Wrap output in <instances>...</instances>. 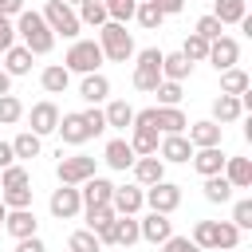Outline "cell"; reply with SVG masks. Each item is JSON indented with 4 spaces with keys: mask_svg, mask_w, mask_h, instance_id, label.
<instances>
[{
    "mask_svg": "<svg viewBox=\"0 0 252 252\" xmlns=\"http://www.w3.org/2000/svg\"><path fill=\"white\" fill-rule=\"evenodd\" d=\"M16 35L24 39V47L32 51V55H47L51 47H55V35H51V28L43 24V16L39 12H20L16 16Z\"/></svg>",
    "mask_w": 252,
    "mask_h": 252,
    "instance_id": "1",
    "label": "cell"
},
{
    "mask_svg": "<svg viewBox=\"0 0 252 252\" xmlns=\"http://www.w3.org/2000/svg\"><path fill=\"white\" fill-rule=\"evenodd\" d=\"M98 47H102V59H110V63H126L130 55H134V35L126 32V24H102L98 28Z\"/></svg>",
    "mask_w": 252,
    "mask_h": 252,
    "instance_id": "2",
    "label": "cell"
},
{
    "mask_svg": "<svg viewBox=\"0 0 252 252\" xmlns=\"http://www.w3.org/2000/svg\"><path fill=\"white\" fill-rule=\"evenodd\" d=\"M63 67H67V71H79V75H94V71L102 67V47H98V39H75V43L67 47V55H63Z\"/></svg>",
    "mask_w": 252,
    "mask_h": 252,
    "instance_id": "3",
    "label": "cell"
},
{
    "mask_svg": "<svg viewBox=\"0 0 252 252\" xmlns=\"http://www.w3.org/2000/svg\"><path fill=\"white\" fill-rule=\"evenodd\" d=\"M39 16H43V24L51 28V35H63V39H75V35H79V28H83V24H79V16H75V8H67L63 0H47Z\"/></svg>",
    "mask_w": 252,
    "mask_h": 252,
    "instance_id": "4",
    "label": "cell"
},
{
    "mask_svg": "<svg viewBox=\"0 0 252 252\" xmlns=\"http://www.w3.org/2000/svg\"><path fill=\"white\" fill-rule=\"evenodd\" d=\"M161 55L165 51H158V47L138 51V63H134V87L138 91H158V83H161Z\"/></svg>",
    "mask_w": 252,
    "mask_h": 252,
    "instance_id": "5",
    "label": "cell"
},
{
    "mask_svg": "<svg viewBox=\"0 0 252 252\" xmlns=\"http://www.w3.org/2000/svg\"><path fill=\"white\" fill-rule=\"evenodd\" d=\"M55 177H59V185H83L87 177H94V158H87V154H75V158H63V154H59V165H55Z\"/></svg>",
    "mask_w": 252,
    "mask_h": 252,
    "instance_id": "6",
    "label": "cell"
},
{
    "mask_svg": "<svg viewBox=\"0 0 252 252\" xmlns=\"http://www.w3.org/2000/svg\"><path fill=\"white\" fill-rule=\"evenodd\" d=\"M142 201L150 205V213H173L177 205H181V185H173V181H158V185H150V189H142Z\"/></svg>",
    "mask_w": 252,
    "mask_h": 252,
    "instance_id": "7",
    "label": "cell"
},
{
    "mask_svg": "<svg viewBox=\"0 0 252 252\" xmlns=\"http://www.w3.org/2000/svg\"><path fill=\"white\" fill-rule=\"evenodd\" d=\"M47 209H51V217H55V220H71V217H79V213H83V197H79V185H59V189L51 193Z\"/></svg>",
    "mask_w": 252,
    "mask_h": 252,
    "instance_id": "8",
    "label": "cell"
},
{
    "mask_svg": "<svg viewBox=\"0 0 252 252\" xmlns=\"http://www.w3.org/2000/svg\"><path fill=\"white\" fill-rule=\"evenodd\" d=\"M142 205H146V201H142V185H114V193H110L114 217H134Z\"/></svg>",
    "mask_w": 252,
    "mask_h": 252,
    "instance_id": "9",
    "label": "cell"
},
{
    "mask_svg": "<svg viewBox=\"0 0 252 252\" xmlns=\"http://www.w3.org/2000/svg\"><path fill=\"white\" fill-rule=\"evenodd\" d=\"M217 71H228V67H236V59H240V43L236 39H228V35H220V39H213L209 43V55H205Z\"/></svg>",
    "mask_w": 252,
    "mask_h": 252,
    "instance_id": "10",
    "label": "cell"
},
{
    "mask_svg": "<svg viewBox=\"0 0 252 252\" xmlns=\"http://www.w3.org/2000/svg\"><path fill=\"white\" fill-rule=\"evenodd\" d=\"M110 193H114V181H106V177H87L83 185H79V197H83V209H94V205H110Z\"/></svg>",
    "mask_w": 252,
    "mask_h": 252,
    "instance_id": "11",
    "label": "cell"
},
{
    "mask_svg": "<svg viewBox=\"0 0 252 252\" xmlns=\"http://www.w3.org/2000/svg\"><path fill=\"white\" fill-rule=\"evenodd\" d=\"M28 122H32V134H39V138H43V134H55V126H59V106L43 98V102L32 106Z\"/></svg>",
    "mask_w": 252,
    "mask_h": 252,
    "instance_id": "12",
    "label": "cell"
},
{
    "mask_svg": "<svg viewBox=\"0 0 252 252\" xmlns=\"http://www.w3.org/2000/svg\"><path fill=\"white\" fill-rule=\"evenodd\" d=\"M158 158H161V161L181 165V161H189V158H193V146H189V138H185V134H165V138L158 142Z\"/></svg>",
    "mask_w": 252,
    "mask_h": 252,
    "instance_id": "13",
    "label": "cell"
},
{
    "mask_svg": "<svg viewBox=\"0 0 252 252\" xmlns=\"http://www.w3.org/2000/svg\"><path fill=\"white\" fill-rule=\"evenodd\" d=\"M138 232H142V240H150V244H165V240L173 236V220H169L165 213H150L146 220H138Z\"/></svg>",
    "mask_w": 252,
    "mask_h": 252,
    "instance_id": "14",
    "label": "cell"
},
{
    "mask_svg": "<svg viewBox=\"0 0 252 252\" xmlns=\"http://www.w3.org/2000/svg\"><path fill=\"white\" fill-rule=\"evenodd\" d=\"M4 228H8L16 240H28V236H35L39 220H35V213H32V209H8V217H4Z\"/></svg>",
    "mask_w": 252,
    "mask_h": 252,
    "instance_id": "15",
    "label": "cell"
},
{
    "mask_svg": "<svg viewBox=\"0 0 252 252\" xmlns=\"http://www.w3.org/2000/svg\"><path fill=\"white\" fill-rule=\"evenodd\" d=\"M154 126H158V134L165 138V134H185V114H181V106H154Z\"/></svg>",
    "mask_w": 252,
    "mask_h": 252,
    "instance_id": "16",
    "label": "cell"
},
{
    "mask_svg": "<svg viewBox=\"0 0 252 252\" xmlns=\"http://www.w3.org/2000/svg\"><path fill=\"white\" fill-rule=\"evenodd\" d=\"M220 130H224V126H217L213 118H201V122H193V126H189V146H193V150L220 146Z\"/></svg>",
    "mask_w": 252,
    "mask_h": 252,
    "instance_id": "17",
    "label": "cell"
},
{
    "mask_svg": "<svg viewBox=\"0 0 252 252\" xmlns=\"http://www.w3.org/2000/svg\"><path fill=\"white\" fill-rule=\"evenodd\" d=\"M130 169H134L138 185H146V189H150V185H158V181H165V161H161L158 154H150V158H138Z\"/></svg>",
    "mask_w": 252,
    "mask_h": 252,
    "instance_id": "18",
    "label": "cell"
},
{
    "mask_svg": "<svg viewBox=\"0 0 252 252\" xmlns=\"http://www.w3.org/2000/svg\"><path fill=\"white\" fill-rule=\"evenodd\" d=\"M138 240H142V232H138V220H134V217H114L106 244H114V248H130V244H138Z\"/></svg>",
    "mask_w": 252,
    "mask_h": 252,
    "instance_id": "19",
    "label": "cell"
},
{
    "mask_svg": "<svg viewBox=\"0 0 252 252\" xmlns=\"http://www.w3.org/2000/svg\"><path fill=\"white\" fill-rule=\"evenodd\" d=\"M106 94H110V79H106L102 71H94V75H83V83H79V98H83V102L98 106Z\"/></svg>",
    "mask_w": 252,
    "mask_h": 252,
    "instance_id": "20",
    "label": "cell"
},
{
    "mask_svg": "<svg viewBox=\"0 0 252 252\" xmlns=\"http://www.w3.org/2000/svg\"><path fill=\"white\" fill-rule=\"evenodd\" d=\"M55 134L67 142V146H83L91 134H87V126H83V114L75 110V114H59V126H55Z\"/></svg>",
    "mask_w": 252,
    "mask_h": 252,
    "instance_id": "21",
    "label": "cell"
},
{
    "mask_svg": "<svg viewBox=\"0 0 252 252\" xmlns=\"http://www.w3.org/2000/svg\"><path fill=\"white\" fill-rule=\"evenodd\" d=\"M102 161H106L110 169H130L138 158H134V150H130V142H126V138H110V142H106V150H102Z\"/></svg>",
    "mask_w": 252,
    "mask_h": 252,
    "instance_id": "22",
    "label": "cell"
},
{
    "mask_svg": "<svg viewBox=\"0 0 252 252\" xmlns=\"http://www.w3.org/2000/svg\"><path fill=\"white\" fill-rule=\"evenodd\" d=\"M193 169L201 173V177H213V173H220L224 169V154H220V146H209V150H193Z\"/></svg>",
    "mask_w": 252,
    "mask_h": 252,
    "instance_id": "23",
    "label": "cell"
},
{
    "mask_svg": "<svg viewBox=\"0 0 252 252\" xmlns=\"http://www.w3.org/2000/svg\"><path fill=\"white\" fill-rule=\"evenodd\" d=\"M224 181L232 185V189H248L252 185V161L248 158H224Z\"/></svg>",
    "mask_w": 252,
    "mask_h": 252,
    "instance_id": "24",
    "label": "cell"
},
{
    "mask_svg": "<svg viewBox=\"0 0 252 252\" xmlns=\"http://www.w3.org/2000/svg\"><path fill=\"white\" fill-rule=\"evenodd\" d=\"M110 224H114V209H110V205H94V209H87V232H94L98 244H106Z\"/></svg>",
    "mask_w": 252,
    "mask_h": 252,
    "instance_id": "25",
    "label": "cell"
},
{
    "mask_svg": "<svg viewBox=\"0 0 252 252\" xmlns=\"http://www.w3.org/2000/svg\"><path fill=\"white\" fill-rule=\"evenodd\" d=\"M220 28L224 24H240L248 16V0H213V12H209Z\"/></svg>",
    "mask_w": 252,
    "mask_h": 252,
    "instance_id": "26",
    "label": "cell"
},
{
    "mask_svg": "<svg viewBox=\"0 0 252 252\" xmlns=\"http://www.w3.org/2000/svg\"><path fill=\"white\" fill-rule=\"evenodd\" d=\"M240 228L232 220H213V252H236Z\"/></svg>",
    "mask_w": 252,
    "mask_h": 252,
    "instance_id": "27",
    "label": "cell"
},
{
    "mask_svg": "<svg viewBox=\"0 0 252 252\" xmlns=\"http://www.w3.org/2000/svg\"><path fill=\"white\" fill-rule=\"evenodd\" d=\"M189 71H193V63H189L181 51L161 55V79H165V83H185V79H189Z\"/></svg>",
    "mask_w": 252,
    "mask_h": 252,
    "instance_id": "28",
    "label": "cell"
},
{
    "mask_svg": "<svg viewBox=\"0 0 252 252\" xmlns=\"http://www.w3.org/2000/svg\"><path fill=\"white\" fill-rule=\"evenodd\" d=\"M240 114H244V106H240V98H236V94H217V98H213V122H217V126L236 122Z\"/></svg>",
    "mask_w": 252,
    "mask_h": 252,
    "instance_id": "29",
    "label": "cell"
},
{
    "mask_svg": "<svg viewBox=\"0 0 252 252\" xmlns=\"http://www.w3.org/2000/svg\"><path fill=\"white\" fill-rule=\"evenodd\" d=\"M39 83H43V91H47V94H63V91L71 87V71H67L63 63H51V67H43Z\"/></svg>",
    "mask_w": 252,
    "mask_h": 252,
    "instance_id": "30",
    "label": "cell"
},
{
    "mask_svg": "<svg viewBox=\"0 0 252 252\" xmlns=\"http://www.w3.org/2000/svg\"><path fill=\"white\" fill-rule=\"evenodd\" d=\"M4 71H8V75H28V71H32V51H28L24 43H12V47L4 51Z\"/></svg>",
    "mask_w": 252,
    "mask_h": 252,
    "instance_id": "31",
    "label": "cell"
},
{
    "mask_svg": "<svg viewBox=\"0 0 252 252\" xmlns=\"http://www.w3.org/2000/svg\"><path fill=\"white\" fill-rule=\"evenodd\" d=\"M252 87V79H248V71H240V67H228V71H220V94H244Z\"/></svg>",
    "mask_w": 252,
    "mask_h": 252,
    "instance_id": "32",
    "label": "cell"
},
{
    "mask_svg": "<svg viewBox=\"0 0 252 252\" xmlns=\"http://www.w3.org/2000/svg\"><path fill=\"white\" fill-rule=\"evenodd\" d=\"M102 118H106V126H114V130H126V126L134 122V106H130L126 98H114V102L102 110Z\"/></svg>",
    "mask_w": 252,
    "mask_h": 252,
    "instance_id": "33",
    "label": "cell"
},
{
    "mask_svg": "<svg viewBox=\"0 0 252 252\" xmlns=\"http://www.w3.org/2000/svg\"><path fill=\"white\" fill-rule=\"evenodd\" d=\"M205 201H213V205H224V201H232V185L224 181V173H213V177H205Z\"/></svg>",
    "mask_w": 252,
    "mask_h": 252,
    "instance_id": "34",
    "label": "cell"
},
{
    "mask_svg": "<svg viewBox=\"0 0 252 252\" xmlns=\"http://www.w3.org/2000/svg\"><path fill=\"white\" fill-rule=\"evenodd\" d=\"M39 150H43V142H39V134H32V130H24V134L12 138V154H16V158H39Z\"/></svg>",
    "mask_w": 252,
    "mask_h": 252,
    "instance_id": "35",
    "label": "cell"
},
{
    "mask_svg": "<svg viewBox=\"0 0 252 252\" xmlns=\"http://www.w3.org/2000/svg\"><path fill=\"white\" fill-rule=\"evenodd\" d=\"M75 16H79V24H91V28H102V24H106V8H102V0H83Z\"/></svg>",
    "mask_w": 252,
    "mask_h": 252,
    "instance_id": "36",
    "label": "cell"
},
{
    "mask_svg": "<svg viewBox=\"0 0 252 252\" xmlns=\"http://www.w3.org/2000/svg\"><path fill=\"white\" fill-rule=\"evenodd\" d=\"M181 55H185L189 63H205V55H209V39H201L197 32H189L185 43H181Z\"/></svg>",
    "mask_w": 252,
    "mask_h": 252,
    "instance_id": "37",
    "label": "cell"
},
{
    "mask_svg": "<svg viewBox=\"0 0 252 252\" xmlns=\"http://www.w3.org/2000/svg\"><path fill=\"white\" fill-rule=\"evenodd\" d=\"M102 8H106V20L110 24H126V20H134V0H102Z\"/></svg>",
    "mask_w": 252,
    "mask_h": 252,
    "instance_id": "38",
    "label": "cell"
},
{
    "mask_svg": "<svg viewBox=\"0 0 252 252\" xmlns=\"http://www.w3.org/2000/svg\"><path fill=\"white\" fill-rule=\"evenodd\" d=\"M134 20H138L142 28H150V32H158L165 16L158 12V4H154V0H146V4H138V8H134Z\"/></svg>",
    "mask_w": 252,
    "mask_h": 252,
    "instance_id": "39",
    "label": "cell"
},
{
    "mask_svg": "<svg viewBox=\"0 0 252 252\" xmlns=\"http://www.w3.org/2000/svg\"><path fill=\"white\" fill-rule=\"evenodd\" d=\"M67 252H102V244H98V236H94V232L79 228V232H71V240H67Z\"/></svg>",
    "mask_w": 252,
    "mask_h": 252,
    "instance_id": "40",
    "label": "cell"
},
{
    "mask_svg": "<svg viewBox=\"0 0 252 252\" xmlns=\"http://www.w3.org/2000/svg\"><path fill=\"white\" fill-rule=\"evenodd\" d=\"M24 118V102L16 94H0V126H12Z\"/></svg>",
    "mask_w": 252,
    "mask_h": 252,
    "instance_id": "41",
    "label": "cell"
},
{
    "mask_svg": "<svg viewBox=\"0 0 252 252\" xmlns=\"http://www.w3.org/2000/svg\"><path fill=\"white\" fill-rule=\"evenodd\" d=\"M0 201L4 209H32V189L20 185V189H0Z\"/></svg>",
    "mask_w": 252,
    "mask_h": 252,
    "instance_id": "42",
    "label": "cell"
},
{
    "mask_svg": "<svg viewBox=\"0 0 252 252\" xmlns=\"http://www.w3.org/2000/svg\"><path fill=\"white\" fill-rule=\"evenodd\" d=\"M20 185H32V177H28L24 165H8V169H0V189H20Z\"/></svg>",
    "mask_w": 252,
    "mask_h": 252,
    "instance_id": "43",
    "label": "cell"
},
{
    "mask_svg": "<svg viewBox=\"0 0 252 252\" xmlns=\"http://www.w3.org/2000/svg\"><path fill=\"white\" fill-rule=\"evenodd\" d=\"M154 94H158V106H177V102H181V83H165V79H161Z\"/></svg>",
    "mask_w": 252,
    "mask_h": 252,
    "instance_id": "44",
    "label": "cell"
},
{
    "mask_svg": "<svg viewBox=\"0 0 252 252\" xmlns=\"http://www.w3.org/2000/svg\"><path fill=\"white\" fill-rule=\"evenodd\" d=\"M79 114H83V126H87V134H91V138H98V134L106 130V118H102V110H98V106L79 110Z\"/></svg>",
    "mask_w": 252,
    "mask_h": 252,
    "instance_id": "45",
    "label": "cell"
},
{
    "mask_svg": "<svg viewBox=\"0 0 252 252\" xmlns=\"http://www.w3.org/2000/svg\"><path fill=\"white\" fill-rule=\"evenodd\" d=\"M232 224H236L240 232H244V228H252V201H248V197L232 205Z\"/></svg>",
    "mask_w": 252,
    "mask_h": 252,
    "instance_id": "46",
    "label": "cell"
},
{
    "mask_svg": "<svg viewBox=\"0 0 252 252\" xmlns=\"http://www.w3.org/2000/svg\"><path fill=\"white\" fill-rule=\"evenodd\" d=\"M189 240H193V244H197L201 252H205V248H213V220H197V224H193V236H189Z\"/></svg>",
    "mask_w": 252,
    "mask_h": 252,
    "instance_id": "47",
    "label": "cell"
},
{
    "mask_svg": "<svg viewBox=\"0 0 252 252\" xmlns=\"http://www.w3.org/2000/svg\"><path fill=\"white\" fill-rule=\"evenodd\" d=\"M193 32H197V35H201V39H209V43H213V39H220V24H217V20H213V16H201V20H197V28H193Z\"/></svg>",
    "mask_w": 252,
    "mask_h": 252,
    "instance_id": "48",
    "label": "cell"
},
{
    "mask_svg": "<svg viewBox=\"0 0 252 252\" xmlns=\"http://www.w3.org/2000/svg\"><path fill=\"white\" fill-rule=\"evenodd\" d=\"M161 252H201V248H197L189 236H169V240L161 244Z\"/></svg>",
    "mask_w": 252,
    "mask_h": 252,
    "instance_id": "49",
    "label": "cell"
},
{
    "mask_svg": "<svg viewBox=\"0 0 252 252\" xmlns=\"http://www.w3.org/2000/svg\"><path fill=\"white\" fill-rule=\"evenodd\" d=\"M12 43H16V24L8 16H0V51H8Z\"/></svg>",
    "mask_w": 252,
    "mask_h": 252,
    "instance_id": "50",
    "label": "cell"
},
{
    "mask_svg": "<svg viewBox=\"0 0 252 252\" xmlns=\"http://www.w3.org/2000/svg\"><path fill=\"white\" fill-rule=\"evenodd\" d=\"M16 252H47L39 236H28V240H16Z\"/></svg>",
    "mask_w": 252,
    "mask_h": 252,
    "instance_id": "51",
    "label": "cell"
},
{
    "mask_svg": "<svg viewBox=\"0 0 252 252\" xmlns=\"http://www.w3.org/2000/svg\"><path fill=\"white\" fill-rule=\"evenodd\" d=\"M154 4H158V12H161V16H177V12L185 8V0H154Z\"/></svg>",
    "mask_w": 252,
    "mask_h": 252,
    "instance_id": "52",
    "label": "cell"
},
{
    "mask_svg": "<svg viewBox=\"0 0 252 252\" xmlns=\"http://www.w3.org/2000/svg\"><path fill=\"white\" fill-rule=\"evenodd\" d=\"M20 12H24V0H0V16L12 20V16H20Z\"/></svg>",
    "mask_w": 252,
    "mask_h": 252,
    "instance_id": "53",
    "label": "cell"
},
{
    "mask_svg": "<svg viewBox=\"0 0 252 252\" xmlns=\"http://www.w3.org/2000/svg\"><path fill=\"white\" fill-rule=\"evenodd\" d=\"M16 165V154H12V142H0V169Z\"/></svg>",
    "mask_w": 252,
    "mask_h": 252,
    "instance_id": "54",
    "label": "cell"
},
{
    "mask_svg": "<svg viewBox=\"0 0 252 252\" xmlns=\"http://www.w3.org/2000/svg\"><path fill=\"white\" fill-rule=\"evenodd\" d=\"M0 94H12V75L0 67Z\"/></svg>",
    "mask_w": 252,
    "mask_h": 252,
    "instance_id": "55",
    "label": "cell"
},
{
    "mask_svg": "<svg viewBox=\"0 0 252 252\" xmlns=\"http://www.w3.org/2000/svg\"><path fill=\"white\" fill-rule=\"evenodd\" d=\"M4 217H8V209H4V201H0V224H4Z\"/></svg>",
    "mask_w": 252,
    "mask_h": 252,
    "instance_id": "56",
    "label": "cell"
},
{
    "mask_svg": "<svg viewBox=\"0 0 252 252\" xmlns=\"http://www.w3.org/2000/svg\"><path fill=\"white\" fill-rule=\"evenodd\" d=\"M63 4H67V8H79V4H83V0H63Z\"/></svg>",
    "mask_w": 252,
    "mask_h": 252,
    "instance_id": "57",
    "label": "cell"
},
{
    "mask_svg": "<svg viewBox=\"0 0 252 252\" xmlns=\"http://www.w3.org/2000/svg\"><path fill=\"white\" fill-rule=\"evenodd\" d=\"M134 4H146V0H134Z\"/></svg>",
    "mask_w": 252,
    "mask_h": 252,
    "instance_id": "58",
    "label": "cell"
},
{
    "mask_svg": "<svg viewBox=\"0 0 252 252\" xmlns=\"http://www.w3.org/2000/svg\"><path fill=\"white\" fill-rule=\"evenodd\" d=\"M209 4H213V0H209Z\"/></svg>",
    "mask_w": 252,
    "mask_h": 252,
    "instance_id": "59",
    "label": "cell"
}]
</instances>
